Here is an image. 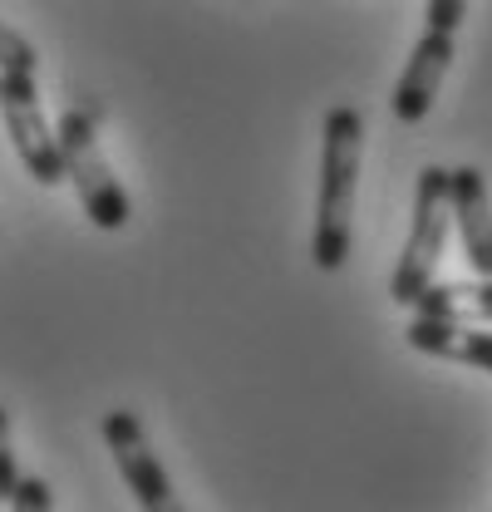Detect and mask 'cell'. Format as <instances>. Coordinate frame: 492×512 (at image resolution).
I'll return each mask as SVG.
<instances>
[{"instance_id": "obj_1", "label": "cell", "mask_w": 492, "mask_h": 512, "mask_svg": "<svg viewBox=\"0 0 492 512\" xmlns=\"http://www.w3.org/2000/svg\"><path fill=\"white\" fill-rule=\"evenodd\" d=\"M365 158V114L355 104L325 109L320 128V197H315V232L310 261L320 271H340L355 247V192Z\"/></svg>"}, {"instance_id": "obj_2", "label": "cell", "mask_w": 492, "mask_h": 512, "mask_svg": "<svg viewBox=\"0 0 492 512\" xmlns=\"http://www.w3.org/2000/svg\"><path fill=\"white\" fill-rule=\"evenodd\" d=\"M55 133H60L64 178L79 192L84 217L99 232H123L128 217H133V202H128V192H123V183L114 178V168L104 158V148H99V109L84 104V99L69 104L60 114V124H55Z\"/></svg>"}, {"instance_id": "obj_3", "label": "cell", "mask_w": 492, "mask_h": 512, "mask_svg": "<svg viewBox=\"0 0 492 512\" xmlns=\"http://www.w3.org/2000/svg\"><path fill=\"white\" fill-rule=\"evenodd\" d=\"M448 227H453V207H448V168H424L419 188H414V222H409V242L399 252V266L389 276V296L399 306H414L419 291L433 286L438 261L448 247Z\"/></svg>"}, {"instance_id": "obj_4", "label": "cell", "mask_w": 492, "mask_h": 512, "mask_svg": "<svg viewBox=\"0 0 492 512\" xmlns=\"http://www.w3.org/2000/svg\"><path fill=\"white\" fill-rule=\"evenodd\" d=\"M0 119H5V133H10L25 173L40 188H60L64 183L60 133H55L45 104H40L35 69H0Z\"/></svg>"}, {"instance_id": "obj_5", "label": "cell", "mask_w": 492, "mask_h": 512, "mask_svg": "<svg viewBox=\"0 0 492 512\" xmlns=\"http://www.w3.org/2000/svg\"><path fill=\"white\" fill-rule=\"evenodd\" d=\"M99 429H104V444H109L114 463H119V473H123V483H128V493H133V503L148 508V512H173L178 508L173 478H168V468L158 463V453L148 448V434H143L138 414H133V409H109Z\"/></svg>"}, {"instance_id": "obj_6", "label": "cell", "mask_w": 492, "mask_h": 512, "mask_svg": "<svg viewBox=\"0 0 492 512\" xmlns=\"http://www.w3.org/2000/svg\"><path fill=\"white\" fill-rule=\"evenodd\" d=\"M453 55H458L453 30H433L429 25V30L419 35L414 55H409L399 84H394V99H389V109H394L399 124H424V119H429L433 99H438V89H443V79H448V69H453Z\"/></svg>"}, {"instance_id": "obj_7", "label": "cell", "mask_w": 492, "mask_h": 512, "mask_svg": "<svg viewBox=\"0 0 492 512\" xmlns=\"http://www.w3.org/2000/svg\"><path fill=\"white\" fill-rule=\"evenodd\" d=\"M448 207H453V227L463 237V256L478 276H492V197L478 168H453L448 173Z\"/></svg>"}, {"instance_id": "obj_8", "label": "cell", "mask_w": 492, "mask_h": 512, "mask_svg": "<svg viewBox=\"0 0 492 512\" xmlns=\"http://www.w3.org/2000/svg\"><path fill=\"white\" fill-rule=\"evenodd\" d=\"M404 340L433 355V360H453V365H473L492 375V335L478 330L473 320H438V316H414V325L404 330Z\"/></svg>"}, {"instance_id": "obj_9", "label": "cell", "mask_w": 492, "mask_h": 512, "mask_svg": "<svg viewBox=\"0 0 492 512\" xmlns=\"http://www.w3.org/2000/svg\"><path fill=\"white\" fill-rule=\"evenodd\" d=\"M414 311L438 320H492V276H483V281H433L419 291Z\"/></svg>"}, {"instance_id": "obj_10", "label": "cell", "mask_w": 492, "mask_h": 512, "mask_svg": "<svg viewBox=\"0 0 492 512\" xmlns=\"http://www.w3.org/2000/svg\"><path fill=\"white\" fill-rule=\"evenodd\" d=\"M0 69H40L35 45H30L15 25H5V20H0Z\"/></svg>"}, {"instance_id": "obj_11", "label": "cell", "mask_w": 492, "mask_h": 512, "mask_svg": "<svg viewBox=\"0 0 492 512\" xmlns=\"http://www.w3.org/2000/svg\"><path fill=\"white\" fill-rule=\"evenodd\" d=\"M15 512H50L55 508V498H50V483L45 478H15V488H10V498H5Z\"/></svg>"}, {"instance_id": "obj_12", "label": "cell", "mask_w": 492, "mask_h": 512, "mask_svg": "<svg viewBox=\"0 0 492 512\" xmlns=\"http://www.w3.org/2000/svg\"><path fill=\"white\" fill-rule=\"evenodd\" d=\"M424 20H429L433 30H453L458 35V25L468 20V0H429Z\"/></svg>"}, {"instance_id": "obj_13", "label": "cell", "mask_w": 492, "mask_h": 512, "mask_svg": "<svg viewBox=\"0 0 492 512\" xmlns=\"http://www.w3.org/2000/svg\"><path fill=\"white\" fill-rule=\"evenodd\" d=\"M15 478H20V468H15V448H10V414L0 409V503L10 498Z\"/></svg>"}]
</instances>
